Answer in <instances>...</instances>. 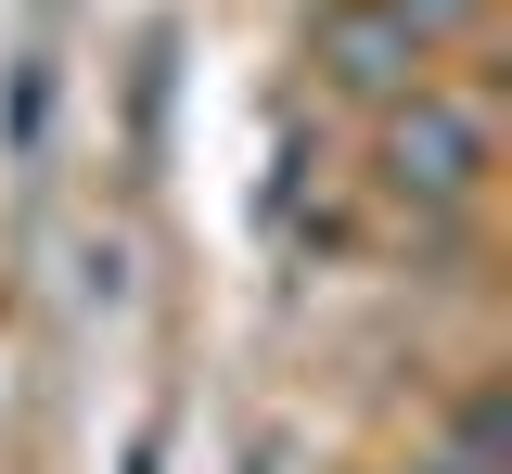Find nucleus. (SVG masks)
I'll use <instances>...</instances> for the list:
<instances>
[{"label": "nucleus", "instance_id": "obj_1", "mask_svg": "<svg viewBox=\"0 0 512 474\" xmlns=\"http://www.w3.org/2000/svg\"><path fill=\"white\" fill-rule=\"evenodd\" d=\"M487 167H500L487 103H461V90H436V77H410V90L384 103L372 193L397 205V218H474V205H487Z\"/></svg>", "mask_w": 512, "mask_h": 474}, {"label": "nucleus", "instance_id": "obj_2", "mask_svg": "<svg viewBox=\"0 0 512 474\" xmlns=\"http://www.w3.org/2000/svg\"><path fill=\"white\" fill-rule=\"evenodd\" d=\"M308 52H320V77H333V90H372V103H397L410 77L436 65V39H423L397 0H320Z\"/></svg>", "mask_w": 512, "mask_h": 474}, {"label": "nucleus", "instance_id": "obj_3", "mask_svg": "<svg viewBox=\"0 0 512 474\" xmlns=\"http://www.w3.org/2000/svg\"><path fill=\"white\" fill-rule=\"evenodd\" d=\"M397 13H410L423 39H461V26H474V0H397Z\"/></svg>", "mask_w": 512, "mask_h": 474}]
</instances>
